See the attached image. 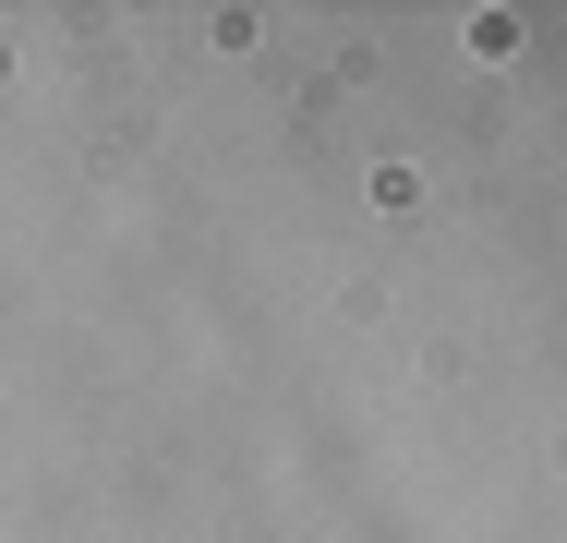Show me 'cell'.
I'll list each match as a JSON object with an SVG mask.
<instances>
[]
</instances>
